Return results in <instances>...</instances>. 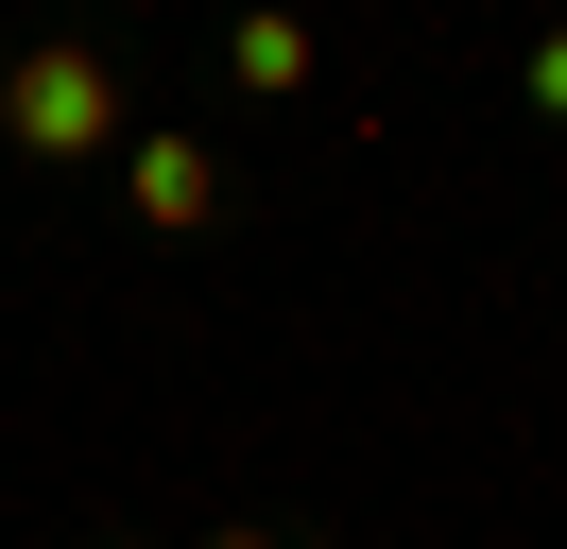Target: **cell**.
<instances>
[{
	"label": "cell",
	"instance_id": "obj_4",
	"mask_svg": "<svg viewBox=\"0 0 567 549\" xmlns=\"http://www.w3.org/2000/svg\"><path fill=\"white\" fill-rule=\"evenodd\" d=\"M533 103H550V121H567V34H533Z\"/></svg>",
	"mask_w": 567,
	"mask_h": 549
},
{
	"label": "cell",
	"instance_id": "obj_1",
	"mask_svg": "<svg viewBox=\"0 0 567 549\" xmlns=\"http://www.w3.org/2000/svg\"><path fill=\"white\" fill-rule=\"evenodd\" d=\"M0 121L35 137V155H104V137H121V69L86 52V34H52V52L0 69Z\"/></svg>",
	"mask_w": 567,
	"mask_h": 549
},
{
	"label": "cell",
	"instance_id": "obj_3",
	"mask_svg": "<svg viewBox=\"0 0 567 549\" xmlns=\"http://www.w3.org/2000/svg\"><path fill=\"white\" fill-rule=\"evenodd\" d=\"M224 69H241V86H310V18H276V0H258V18L224 34Z\"/></svg>",
	"mask_w": 567,
	"mask_h": 549
},
{
	"label": "cell",
	"instance_id": "obj_2",
	"mask_svg": "<svg viewBox=\"0 0 567 549\" xmlns=\"http://www.w3.org/2000/svg\"><path fill=\"white\" fill-rule=\"evenodd\" d=\"M121 189H138V224H207L224 172H207V137H138V155H121Z\"/></svg>",
	"mask_w": 567,
	"mask_h": 549
},
{
	"label": "cell",
	"instance_id": "obj_5",
	"mask_svg": "<svg viewBox=\"0 0 567 549\" xmlns=\"http://www.w3.org/2000/svg\"><path fill=\"white\" fill-rule=\"evenodd\" d=\"M207 549H276V532H207Z\"/></svg>",
	"mask_w": 567,
	"mask_h": 549
}]
</instances>
